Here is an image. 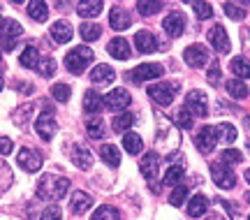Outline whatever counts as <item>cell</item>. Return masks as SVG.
Listing matches in <instances>:
<instances>
[{"instance_id": "1", "label": "cell", "mask_w": 250, "mask_h": 220, "mask_svg": "<svg viewBox=\"0 0 250 220\" xmlns=\"http://www.w3.org/2000/svg\"><path fill=\"white\" fill-rule=\"evenodd\" d=\"M70 190V178L58 174H44L37 183V197L40 199H46V202H56L65 197Z\"/></svg>"}, {"instance_id": "15", "label": "cell", "mask_w": 250, "mask_h": 220, "mask_svg": "<svg viewBox=\"0 0 250 220\" xmlns=\"http://www.w3.org/2000/svg\"><path fill=\"white\" fill-rule=\"evenodd\" d=\"M208 42L213 44V49L218 53H227L232 49V42H229V35H227V30H225L220 23H215L211 30H208Z\"/></svg>"}, {"instance_id": "30", "label": "cell", "mask_w": 250, "mask_h": 220, "mask_svg": "<svg viewBox=\"0 0 250 220\" xmlns=\"http://www.w3.org/2000/svg\"><path fill=\"white\" fill-rule=\"evenodd\" d=\"M229 67H232L234 77L236 79H250V61L248 58H243V56H236V58H232V63H229Z\"/></svg>"}, {"instance_id": "22", "label": "cell", "mask_w": 250, "mask_h": 220, "mask_svg": "<svg viewBox=\"0 0 250 220\" xmlns=\"http://www.w3.org/2000/svg\"><path fill=\"white\" fill-rule=\"evenodd\" d=\"M130 23H132V19H130V14H127L123 7L109 9V26L114 28V30H127Z\"/></svg>"}, {"instance_id": "40", "label": "cell", "mask_w": 250, "mask_h": 220, "mask_svg": "<svg viewBox=\"0 0 250 220\" xmlns=\"http://www.w3.org/2000/svg\"><path fill=\"white\" fill-rule=\"evenodd\" d=\"M12 178H14V174H12L9 165L5 160H0V193H5L9 185H12Z\"/></svg>"}, {"instance_id": "28", "label": "cell", "mask_w": 250, "mask_h": 220, "mask_svg": "<svg viewBox=\"0 0 250 220\" xmlns=\"http://www.w3.org/2000/svg\"><path fill=\"white\" fill-rule=\"evenodd\" d=\"M28 14H30L33 21L44 23L46 19H49V7H46L44 0H33V2H28Z\"/></svg>"}, {"instance_id": "24", "label": "cell", "mask_w": 250, "mask_h": 220, "mask_svg": "<svg viewBox=\"0 0 250 220\" xmlns=\"http://www.w3.org/2000/svg\"><path fill=\"white\" fill-rule=\"evenodd\" d=\"M40 51L35 49V44H28L26 49L21 51V56H19V65L21 67H28V70H37V65H40Z\"/></svg>"}, {"instance_id": "7", "label": "cell", "mask_w": 250, "mask_h": 220, "mask_svg": "<svg viewBox=\"0 0 250 220\" xmlns=\"http://www.w3.org/2000/svg\"><path fill=\"white\" fill-rule=\"evenodd\" d=\"M21 35H23V28H21L19 21H14V19H5L2 21V26H0V44H2L5 51H14L17 40Z\"/></svg>"}, {"instance_id": "11", "label": "cell", "mask_w": 250, "mask_h": 220, "mask_svg": "<svg viewBox=\"0 0 250 220\" xmlns=\"http://www.w3.org/2000/svg\"><path fill=\"white\" fill-rule=\"evenodd\" d=\"M35 132L44 141L54 139V134H56V116H54V111H51L49 107L42 109V114L35 118Z\"/></svg>"}, {"instance_id": "20", "label": "cell", "mask_w": 250, "mask_h": 220, "mask_svg": "<svg viewBox=\"0 0 250 220\" xmlns=\"http://www.w3.org/2000/svg\"><path fill=\"white\" fill-rule=\"evenodd\" d=\"M134 46H137V51H142V53H153V51H158V40L148 30H139L134 35Z\"/></svg>"}, {"instance_id": "44", "label": "cell", "mask_w": 250, "mask_h": 220, "mask_svg": "<svg viewBox=\"0 0 250 220\" xmlns=\"http://www.w3.org/2000/svg\"><path fill=\"white\" fill-rule=\"evenodd\" d=\"M220 160L227 165H239V162H243V153L239 149H227L220 153Z\"/></svg>"}, {"instance_id": "57", "label": "cell", "mask_w": 250, "mask_h": 220, "mask_svg": "<svg viewBox=\"0 0 250 220\" xmlns=\"http://www.w3.org/2000/svg\"><path fill=\"white\" fill-rule=\"evenodd\" d=\"M0 63H2V53H0Z\"/></svg>"}, {"instance_id": "5", "label": "cell", "mask_w": 250, "mask_h": 220, "mask_svg": "<svg viewBox=\"0 0 250 220\" xmlns=\"http://www.w3.org/2000/svg\"><path fill=\"white\" fill-rule=\"evenodd\" d=\"M165 74V67H162L160 63H142V65H137L130 70V74H125L130 81L134 84H144V81H151V79H158Z\"/></svg>"}, {"instance_id": "48", "label": "cell", "mask_w": 250, "mask_h": 220, "mask_svg": "<svg viewBox=\"0 0 250 220\" xmlns=\"http://www.w3.org/2000/svg\"><path fill=\"white\" fill-rule=\"evenodd\" d=\"M192 123H195V118L188 114L186 109H181L179 116H176V125H179V128H183V130H190V128H192Z\"/></svg>"}, {"instance_id": "4", "label": "cell", "mask_w": 250, "mask_h": 220, "mask_svg": "<svg viewBox=\"0 0 250 220\" xmlns=\"http://www.w3.org/2000/svg\"><path fill=\"white\" fill-rule=\"evenodd\" d=\"M179 90H181V86L176 84V81H162V84H155V86L146 88L148 97H151L155 105H162V107L171 105L174 97L179 95Z\"/></svg>"}, {"instance_id": "56", "label": "cell", "mask_w": 250, "mask_h": 220, "mask_svg": "<svg viewBox=\"0 0 250 220\" xmlns=\"http://www.w3.org/2000/svg\"><path fill=\"white\" fill-rule=\"evenodd\" d=\"M0 90H2V79H0Z\"/></svg>"}, {"instance_id": "31", "label": "cell", "mask_w": 250, "mask_h": 220, "mask_svg": "<svg viewBox=\"0 0 250 220\" xmlns=\"http://www.w3.org/2000/svg\"><path fill=\"white\" fill-rule=\"evenodd\" d=\"M183 174H186V165L176 162V165H169V167H167V172H165V178H162V181H165V185H176V188H179Z\"/></svg>"}, {"instance_id": "33", "label": "cell", "mask_w": 250, "mask_h": 220, "mask_svg": "<svg viewBox=\"0 0 250 220\" xmlns=\"http://www.w3.org/2000/svg\"><path fill=\"white\" fill-rule=\"evenodd\" d=\"M225 88H227V93H229L232 97H236V100H246V97L250 95L248 86H246L241 79H229L227 84H225Z\"/></svg>"}, {"instance_id": "54", "label": "cell", "mask_w": 250, "mask_h": 220, "mask_svg": "<svg viewBox=\"0 0 250 220\" xmlns=\"http://www.w3.org/2000/svg\"><path fill=\"white\" fill-rule=\"evenodd\" d=\"M246 199H248V202H250V193H248V195H246Z\"/></svg>"}, {"instance_id": "58", "label": "cell", "mask_w": 250, "mask_h": 220, "mask_svg": "<svg viewBox=\"0 0 250 220\" xmlns=\"http://www.w3.org/2000/svg\"><path fill=\"white\" fill-rule=\"evenodd\" d=\"M248 151H250V141H248Z\"/></svg>"}, {"instance_id": "53", "label": "cell", "mask_w": 250, "mask_h": 220, "mask_svg": "<svg viewBox=\"0 0 250 220\" xmlns=\"http://www.w3.org/2000/svg\"><path fill=\"white\" fill-rule=\"evenodd\" d=\"M246 181L250 183V169H246Z\"/></svg>"}, {"instance_id": "8", "label": "cell", "mask_w": 250, "mask_h": 220, "mask_svg": "<svg viewBox=\"0 0 250 220\" xmlns=\"http://www.w3.org/2000/svg\"><path fill=\"white\" fill-rule=\"evenodd\" d=\"M183 109H186L192 118H204V116L208 114V97H206L202 90H190L186 95Z\"/></svg>"}, {"instance_id": "26", "label": "cell", "mask_w": 250, "mask_h": 220, "mask_svg": "<svg viewBox=\"0 0 250 220\" xmlns=\"http://www.w3.org/2000/svg\"><path fill=\"white\" fill-rule=\"evenodd\" d=\"M72 26L67 21H56L54 26H51V37H54V42L58 44H67L72 40Z\"/></svg>"}, {"instance_id": "46", "label": "cell", "mask_w": 250, "mask_h": 220, "mask_svg": "<svg viewBox=\"0 0 250 220\" xmlns=\"http://www.w3.org/2000/svg\"><path fill=\"white\" fill-rule=\"evenodd\" d=\"M206 79L208 84H213V86H220V79H223V70H220V63H213L208 72H206Z\"/></svg>"}, {"instance_id": "49", "label": "cell", "mask_w": 250, "mask_h": 220, "mask_svg": "<svg viewBox=\"0 0 250 220\" xmlns=\"http://www.w3.org/2000/svg\"><path fill=\"white\" fill-rule=\"evenodd\" d=\"M40 220H61V209L58 206H46L44 211H42V216H40Z\"/></svg>"}, {"instance_id": "42", "label": "cell", "mask_w": 250, "mask_h": 220, "mask_svg": "<svg viewBox=\"0 0 250 220\" xmlns=\"http://www.w3.org/2000/svg\"><path fill=\"white\" fill-rule=\"evenodd\" d=\"M225 14L229 19H234V21H241V19H246V9L241 7V5H236V2H225L223 5Z\"/></svg>"}, {"instance_id": "59", "label": "cell", "mask_w": 250, "mask_h": 220, "mask_svg": "<svg viewBox=\"0 0 250 220\" xmlns=\"http://www.w3.org/2000/svg\"><path fill=\"white\" fill-rule=\"evenodd\" d=\"M248 220H250V216H248Z\"/></svg>"}, {"instance_id": "34", "label": "cell", "mask_w": 250, "mask_h": 220, "mask_svg": "<svg viewBox=\"0 0 250 220\" xmlns=\"http://www.w3.org/2000/svg\"><path fill=\"white\" fill-rule=\"evenodd\" d=\"M111 128H114V132H130V128L134 125V114H130V111H123V114H118L114 121H111Z\"/></svg>"}, {"instance_id": "2", "label": "cell", "mask_w": 250, "mask_h": 220, "mask_svg": "<svg viewBox=\"0 0 250 220\" xmlns=\"http://www.w3.org/2000/svg\"><path fill=\"white\" fill-rule=\"evenodd\" d=\"M90 61H93V49H88V46H74V49L67 51V56H65V67H67L70 74H77V77H79V74L86 72Z\"/></svg>"}, {"instance_id": "37", "label": "cell", "mask_w": 250, "mask_h": 220, "mask_svg": "<svg viewBox=\"0 0 250 220\" xmlns=\"http://www.w3.org/2000/svg\"><path fill=\"white\" fill-rule=\"evenodd\" d=\"M90 220H121V211L116 206H109V204H102L98 211L90 216Z\"/></svg>"}, {"instance_id": "38", "label": "cell", "mask_w": 250, "mask_h": 220, "mask_svg": "<svg viewBox=\"0 0 250 220\" xmlns=\"http://www.w3.org/2000/svg\"><path fill=\"white\" fill-rule=\"evenodd\" d=\"M79 35L86 40V42H95V40H100V35H102V28L98 26V23H81L79 28Z\"/></svg>"}, {"instance_id": "10", "label": "cell", "mask_w": 250, "mask_h": 220, "mask_svg": "<svg viewBox=\"0 0 250 220\" xmlns=\"http://www.w3.org/2000/svg\"><path fill=\"white\" fill-rule=\"evenodd\" d=\"M215 144H218V128H213V125H204V128L195 134V146H197V151L204 153V155H208V153L215 149Z\"/></svg>"}, {"instance_id": "55", "label": "cell", "mask_w": 250, "mask_h": 220, "mask_svg": "<svg viewBox=\"0 0 250 220\" xmlns=\"http://www.w3.org/2000/svg\"><path fill=\"white\" fill-rule=\"evenodd\" d=\"M2 21H5V19H2V17H0V26H2Z\"/></svg>"}, {"instance_id": "41", "label": "cell", "mask_w": 250, "mask_h": 220, "mask_svg": "<svg viewBox=\"0 0 250 220\" xmlns=\"http://www.w3.org/2000/svg\"><path fill=\"white\" fill-rule=\"evenodd\" d=\"M51 95H54V100H58V102H67L72 97V86H67V84H56V86H51Z\"/></svg>"}, {"instance_id": "12", "label": "cell", "mask_w": 250, "mask_h": 220, "mask_svg": "<svg viewBox=\"0 0 250 220\" xmlns=\"http://www.w3.org/2000/svg\"><path fill=\"white\" fill-rule=\"evenodd\" d=\"M130 102H132V97H130V93H127L125 88H114V90H109L107 95H104V107H107L109 111L127 109Z\"/></svg>"}, {"instance_id": "13", "label": "cell", "mask_w": 250, "mask_h": 220, "mask_svg": "<svg viewBox=\"0 0 250 220\" xmlns=\"http://www.w3.org/2000/svg\"><path fill=\"white\" fill-rule=\"evenodd\" d=\"M17 162H19V167L26 169V172H30V174H35V172L42 169V155H40L37 151H33V149H21L19 151Z\"/></svg>"}, {"instance_id": "32", "label": "cell", "mask_w": 250, "mask_h": 220, "mask_svg": "<svg viewBox=\"0 0 250 220\" xmlns=\"http://www.w3.org/2000/svg\"><path fill=\"white\" fill-rule=\"evenodd\" d=\"M100 158L107 162L109 167H118L121 165V153L114 144H102V149H100Z\"/></svg>"}, {"instance_id": "36", "label": "cell", "mask_w": 250, "mask_h": 220, "mask_svg": "<svg viewBox=\"0 0 250 220\" xmlns=\"http://www.w3.org/2000/svg\"><path fill=\"white\" fill-rule=\"evenodd\" d=\"M86 132L90 134V139H104L107 137V125H104V121H100V118H90L88 123H86Z\"/></svg>"}, {"instance_id": "21", "label": "cell", "mask_w": 250, "mask_h": 220, "mask_svg": "<svg viewBox=\"0 0 250 220\" xmlns=\"http://www.w3.org/2000/svg\"><path fill=\"white\" fill-rule=\"evenodd\" d=\"M208 197L206 195H195V197H190V202H188V216L190 218H202V216H206V211H208Z\"/></svg>"}, {"instance_id": "23", "label": "cell", "mask_w": 250, "mask_h": 220, "mask_svg": "<svg viewBox=\"0 0 250 220\" xmlns=\"http://www.w3.org/2000/svg\"><path fill=\"white\" fill-rule=\"evenodd\" d=\"M102 109H104V97L100 95L98 90H86V93H83V111L100 114Z\"/></svg>"}, {"instance_id": "3", "label": "cell", "mask_w": 250, "mask_h": 220, "mask_svg": "<svg viewBox=\"0 0 250 220\" xmlns=\"http://www.w3.org/2000/svg\"><path fill=\"white\" fill-rule=\"evenodd\" d=\"M179 128H174V125L169 123V121H160V125H158V132H155V146L158 149H165V153H171V151H176V146H179Z\"/></svg>"}, {"instance_id": "52", "label": "cell", "mask_w": 250, "mask_h": 220, "mask_svg": "<svg viewBox=\"0 0 250 220\" xmlns=\"http://www.w3.org/2000/svg\"><path fill=\"white\" fill-rule=\"evenodd\" d=\"M204 220H225V218L220 216V213H208V216H206Z\"/></svg>"}, {"instance_id": "18", "label": "cell", "mask_w": 250, "mask_h": 220, "mask_svg": "<svg viewBox=\"0 0 250 220\" xmlns=\"http://www.w3.org/2000/svg\"><path fill=\"white\" fill-rule=\"evenodd\" d=\"M107 53L114 56L116 61H127L132 56V49H130V42L123 40V37H114L111 42L107 44Z\"/></svg>"}, {"instance_id": "6", "label": "cell", "mask_w": 250, "mask_h": 220, "mask_svg": "<svg viewBox=\"0 0 250 220\" xmlns=\"http://www.w3.org/2000/svg\"><path fill=\"white\" fill-rule=\"evenodd\" d=\"M139 169H142V174L146 176V181L151 185V190L158 193V178H160V155L158 153H146L139 162Z\"/></svg>"}, {"instance_id": "43", "label": "cell", "mask_w": 250, "mask_h": 220, "mask_svg": "<svg viewBox=\"0 0 250 220\" xmlns=\"http://www.w3.org/2000/svg\"><path fill=\"white\" fill-rule=\"evenodd\" d=\"M162 7H165V2H160V0H158V2H146V0H139V2H137V9L142 12L144 17H146V14L151 17L155 12H160Z\"/></svg>"}, {"instance_id": "51", "label": "cell", "mask_w": 250, "mask_h": 220, "mask_svg": "<svg viewBox=\"0 0 250 220\" xmlns=\"http://www.w3.org/2000/svg\"><path fill=\"white\" fill-rule=\"evenodd\" d=\"M19 86V90L21 93H33V88H30V84H26V81H19V84H14V88Z\"/></svg>"}, {"instance_id": "35", "label": "cell", "mask_w": 250, "mask_h": 220, "mask_svg": "<svg viewBox=\"0 0 250 220\" xmlns=\"http://www.w3.org/2000/svg\"><path fill=\"white\" fill-rule=\"evenodd\" d=\"M215 128H218V141L220 144H232L239 137V132H236V128L232 123H220V125H215Z\"/></svg>"}, {"instance_id": "9", "label": "cell", "mask_w": 250, "mask_h": 220, "mask_svg": "<svg viewBox=\"0 0 250 220\" xmlns=\"http://www.w3.org/2000/svg\"><path fill=\"white\" fill-rule=\"evenodd\" d=\"M211 176H213V181L218 188H223V190H232L234 185H236V174L232 172V167L227 165V162H213L211 165Z\"/></svg>"}, {"instance_id": "16", "label": "cell", "mask_w": 250, "mask_h": 220, "mask_svg": "<svg viewBox=\"0 0 250 220\" xmlns=\"http://www.w3.org/2000/svg\"><path fill=\"white\" fill-rule=\"evenodd\" d=\"M162 28H165V33L169 37L183 35V30H186V17H183V12H169L165 17V21H162Z\"/></svg>"}, {"instance_id": "39", "label": "cell", "mask_w": 250, "mask_h": 220, "mask_svg": "<svg viewBox=\"0 0 250 220\" xmlns=\"http://www.w3.org/2000/svg\"><path fill=\"white\" fill-rule=\"evenodd\" d=\"M37 74H42V77H54L56 74V61L54 56H42V61L37 65Z\"/></svg>"}, {"instance_id": "27", "label": "cell", "mask_w": 250, "mask_h": 220, "mask_svg": "<svg viewBox=\"0 0 250 220\" xmlns=\"http://www.w3.org/2000/svg\"><path fill=\"white\" fill-rule=\"evenodd\" d=\"M114 79H116V72L109 65H98V67L90 70V81L93 84H111Z\"/></svg>"}, {"instance_id": "17", "label": "cell", "mask_w": 250, "mask_h": 220, "mask_svg": "<svg viewBox=\"0 0 250 220\" xmlns=\"http://www.w3.org/2000/svg\"><path fill=\"white\" fill-rule=\"evenodd\" d=\"M70 155H72L74 167H79L81 172H88V169L93 167V153H90V149H86L83 144H74L70 151Z\"/></svg>"}, {"instance_id": "25", "label": "cell", "mask_w": 250, "mask_h": 220, "mask_svg": "<svg viewBox=\"0 0 250 220\" xmlns=\"http://www.w3.org/2000/svg\"><path fill=\"white\" fill-rule=\"evenodd\" d=\"M102 7H104L102 0H81V2H77V14L83 19L98 17L100 12H102Z\"/></svg>"}, {"instance_id": "29", "label": "cell", "mask_w": 250, "mask_h": 220, "mask_svg": "<svg viewBox=\"0 0 250 220\" xmlns=\"http://www.w3.org/2000/svg\"><path fill=\"white\" fill-rule=\"evenodd\" d=\"M123 149L130 153V155H139L144 151V141L137 132H125L123 134Z\"/></svg>"}, {"instance_id": "50", "label": "cell", "mask_w": 250, "mask_h": 220, "mask_svg": "<svg viewBox=\"0 0 250 220\" xmlns=\"http://www.w3.org/2000/svg\"><path fill=\"white\" fill-rule=\"evenodd\" d=\"M14 151V144L9 137H0V155H9Z\"/></svg>"}, {"instance_id": "47", "label": "cell", "mask_w": 250, "mask_h": 220, "mask_svg": "<svg viewBox=\"0 0 250 220\" xmlns=\"http://www.w3.org/2000/svg\"><path fill=\"white\" fill-rule=\"evenodd\" d=\"M190 5H192V9H195L197 19H211V14H213V9H211L208 2H190Z\"/></svg>"}, {"instance_id": "19", "label": "cell", "mask_w": 250, "mask_h": 220, "mask_svg": "<svg viewBox=\"0 0 250 220\" xmlns=\"http://www.w3.org/2000/svg\"><path fill=\"white\" fill-rule=\"evenodd\" d=\"M93 206V197L88 193H83V190H77V193H72L70 197V211L74 216H81V213H86Z\"/></svg>"}, {"instance_id": "14", "label": "cell", "mask_w": 250, "mask_h": 220, "mask_svg": "<svg viewBox=\"0 0 250 220\" xmlns=\"http://www.w3.org/2000/svg\"><path fill=\"white\" fill-rule=\"evenodd\" d=\"M183 61L190 67H204L208 63V51H206L204 44H190L186 51H183Z\"/></svg>"}, {"instance_id": "45", "label": "cell", "mask_w": 250, "mask_h": 220, "mask_svg": "<svg viewBox=\"0 0 250 220\" xmlns=\"http://www.w3.org/2000/svg\"><path fill=\"white\" fill-rule=\"evenodd\" d=\"M188 199V188L186 185H179V188H174V193L169 195V204L171 206H183V202Z\"/></svg>"}]
</instances>
